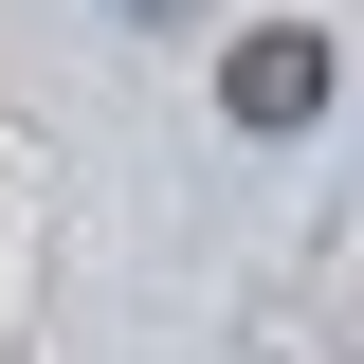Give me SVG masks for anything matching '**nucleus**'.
<instances>
[{"instance_id":"1","label":"nucleus","mask_w":364,"mask_h":364,"mask_svg":"<svg viewBox=\"0 0 364 364\" xmlns=\"http://www.w3.org/2000/svg\"><path fill=\"white\" fill-rule=\"evenodd\" d=\"M219 91H237V128H310V109H328V37H310V18H273V37L219 55Z\"/></svg>"},{"instance_id":"2","label":"nucleus","mask_w":364,"mask_h":364,"mask_svg":"<svg viewBox=\"0 0 364 364\" xmlns=\"http://www.w3.org/2000/svg\"><path fill=\"white\" fill-rule=\"evenodd\" d=\"M146 18H182V0H146Z\"/></svg>"}]
</instances>
